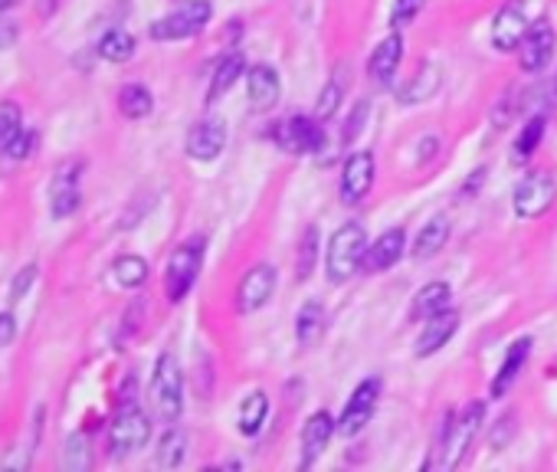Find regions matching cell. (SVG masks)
Masks as SVG:
<instances>
[{"label": "cell", "instance_id": "cell-35", "mask_svg": "<svg viewBox=\"0 0 557 472\" xmlns=\"http://www.w3.org/2000/svg\"><path fill=\"white\" fill-rule=\"evenodd\" d=\"M23 132V112L17 102H0V151Z\"/></svg>", "mask_w": 557, "mask_h": 472}, {"label": "cell", "instance_id": "cell-36", "mask_svg": "<svg viewBox=\"0 0 557 472\" xmlns=\"http://www.w3.org/2000/svg\"><path fill=\"white\" fill-rule=\"evenodd\" d=\"M426 0H394V10H390V27L394 30H404L410 27L413 20H417V14L423 10Z\"/></svg>", "mask_w": 557, "mask_h": 472}, {"label": "cell", "instance_id": "cell-16", "mask_svg": "<svg viewBox=\"0 0 557 472\" xmlns=\"http://www.w3.org/2000/svg\"><path fill=\"white\" fill-rule=\"evenodd\" d=\"M335 430H338V420L331 417L328 410H318L305 420V427H302V469H308L318 456L328 450Z\"/></svg>", "mask_w": 557, "mask_h": 472}, {"label": "cell", "instance_id": "cell-13", "mask_svg": "<svg viewBox=\"0 0 557 472\" xmlns=\"http://www.w3.org/2000/svg\"><path fill=\"white\" fill-rule=\"evenodd\" d=\"M554 43H557V37H554V27L548 20L531 23L528 33H525V40H521V46H518L521 69H525V73H541V69L551 63Z\"/></svg>", "mask_w": 557, "mask_h": 472}, {"label": "cell", "instance_id": "cell-2", "mask_svg": "<svg viewBox=\"0 0 557 472\" xmlns=\"http://www.w3.org/2000/svg\"><path fill=\"white\" fill-rule=\"evenodd\" d=\"M482 417H485V404L482 400H472L459 413H449L446 417V433H443V443H440V469H456L462 466V459H466L469 446L476 443V433L482 427Z\"/></svg>", "mask_w": 557, "mask_h": 472}, {"label": "cell", "instance_id": "cell-31", "mask_svg": "<svg viewBox=\"0 0 557 472\" xmlns=\"http://www.w3.org/2000/svg\"><path fill=\"white\" fill-rule=\"evenodd\" d=\"M541 138H544V118L541 115L528 118V125L521 128V135L515 138V145H512V164H528V158L538 151Z\"/></svg>", "mask_w": 557, "mask_h": 472}, {"label": "cell", "instance_id": "cell-26", "mask_svg": "<svg viewBox=\"0 0 557 472\" xmlns=\"http://www.w3.org/2000/svg\"><path fill=\"white\" fill-rule=\"evenodd\" d=\"M243 73H246V59H243V53H230V56L217 66V73H213V79H210L207 105H213L217 99L227 96V92L236 86V79H240Z\"/></svg>", "mask_w": 557, "mask_h": 472}, {"label": "cell", "instance_id": "cell-27", "mask_svg": "<svg viewBox=\"0 0 557 472\" xmlns=\"http://www.w3.org/2000/svg\"><path fill=\"white\" fill-rule=\"evenodd\" d=\"M325 322V305L318 299H308L299 309V318H295V335H299L302 345H315L325 335Z\"/></svg>", "mask_w": 557, "mask_h": 472}, {"label": "cell", "instance_id": "cell-21", "mask_svg": "<svg viewBox=\"0 0 557 472\" xmlns=\"http://www.w3.org/2000/svg\"><path fill=\"white\" fill-rule=\"evenodd\" d=\"M449 302H453V286H449V282L443 279L426 282L410 302V322H426V318H433L436 312L449 309Z\"/></svg>", "mask_w": 557, "mask_h": 472}, {"label": "cell", "instance_id": "cell-1", "mask_svg": "<svg viewBox=\"0 0 557 472\" xmlns=\"http://www.w3.org/2000/svg\"><path fill=\"white\" fill-rule=\"evenodd\" d=\"M364 253H367V233L358 220L341 223V227L331 233L328 253H325V273L328 282H348L358 269H364Z\"/></svg>", "mask_w": 557, "mask_h": 472}, {"label": "cell", "instance_id": "cell-28", "mask_svg": "<svg viewBox=\"0 0 557 472\" xmlns=\"http://www.w3.org/2000/svg\"><path fill=\"white\" fill-rule=\"evenodd\" d=\"M266 417H269V397L263 391H253L240 404V420H236V427H240L243 436H256L266 427Z\"/></svg>", "mask_w": 557, "mask_h": 472}, {"label": "cell", "instance_id": "cell-3", "mask_svg": "<svg viewBox=\"0 0 557 472\" xmlns=\"http://www.w3.org/2000/svg\"><path fill=\"white\" fill-rule=\"evenodd\" d=\"M151 404L154 413L164 423H177L184 413V374L181 364L171 351H164L158 361H154V374H151Z\"/></svg>", "mask_w": 557, "mask_h": 472}, {"label": "cell", "instance_id": "cell-40", "mask_svg": "<svg viewBox=\"0 0 557 472\" xmlns=\"http://www.w3.org/2000/svg\"><path fill=\"white\" fill-rule=\"evenodd\" d=\"M17 338V318L10 312H0V348H7Z\"/></svg>", "mask_w": 557, "mask_h": 472}, {"label": "cell", "instance_id": "cell-19", "mask_svg": "<svg viewBox=\"0 0 557 472\" xmlns=\"http://www.w3.org/2000/svg\"><path fill=\"white\" fill-rule=\"evenodd\" d=\"M400 59H404V37H400V30H394L390 37H384L374 46L371 59H367V76H371L374 82H381V86H387L397 73Z\"/></svg>", "mask_w": 557, "mask_h": 472}, {"label": "cell", "instance_id": "cell-23", "mask_svg": "<svg viewBox=\"0 0 557 472\" xmlns=\"http://www.w3.org/2000/svg\"><path fill=\"white\" fill-rule=\"evenodd\" d=\"M440 86H443V69L426 63L413 73V79H407V86L397 92V99L404 105H420L426 99H433L436 92H440Z\"/></svg>", "mask_w": 557, "mask_h": 472}, {"label": "cell", "instance_id": "cell-37", "mask_svg": "<svg viewBox=\"0 0 557 472\" xmlns=\"http://www.w3.org/2000/svg\"><path fill=\"white\" fill-rule=\"evenodd\" d=\"M33 145H37V135H33L30 128H23V132H20V135L4 148V155H7V158H14V161H20V158H27V155H30Z\"/></svg>", "mask_w": 557, "mask_h": 472}, {"label": "cell", "instance_id": "cell-38", "mask_svg": "<svg viewBox=\"0 0 557 472\" xmlns=\"http://www.w3.org/2000/svg\"><path fill=\"white\" fill-rule=\"evenodd\" d=\"M33 279H37V266H23L20 273L14 276V282H10V299H14V302H20L23 295L30 292Z\"/></svg>", "mask_w": 557, "mask_h": 472}, {"label": "cell", "instance_id": "cell-22", "mask_svg": "<svg viewBox=\"0 0 557 472\" xmlns=\"http://www.w3.org/2000/svg\"><path fill=\"white\" fill-rule=\"evenodd\" d=\"M531 338H518L512 348L505 351V358H502V368H499V374L492 377V397H502V394H508V387H512L515 381H518V374H521V368H525L528 364V358H531Z\"/></svg>", "mask_w": 557, "mask_h": 472}, {"label": "cell", "instance_id": "cell-33", "mask_svg": "<svg viewBox=\"0 0 557 472\" xmlns=\"http://www.w3.org/2000/svg\"><path fill=\"white\" fill-rule=\"evenodd\" d=\"M99 56L109 59V63H128L135 56V37L125 30H109L99 40Z\"/></svg>", "mask_w": 557, "mask_h": 472}, {"label": "cell", "instance_id": "cell-4", "mask_svg": "<svg viewBox=\"0 0 557 472\" xmlns=\"http://www.w3.org/2000/svg\"><path fill=\"white\" fill-rule=\"evenodd\" d=\"M204 250H207V236L197 233L171 253L168 269H164V292H168L171 302L187 299V292L194 289L200 266H204Z\"/></svg>", "mask_w": 557, "mask_h": 472}, {"label": "cell", "instance_id": "cell-6", "mask_svg": "<svg viewBox=\"0 0 557 472\" xmlns=\"http://www.w3.org/2000/svg\"><path fill=\"white\" fill-rule=\"evenodd\" d=\"M148 440H151V420L145 410L128 404L115 413V420L109 427V453L115 459L138 453L141 446H148Z\"/></svg>", "mask_w": 557, "mask_h": 472}, {"label": "cell", "instance_id": "cell-43", "mask_svg": "<svg viewBox=\"0 0 557 472\" xmlns=\"http://www.w3.org/2000/svg\"><path fill=\"white\" fill-rule=\"evenodd\" d=\"M14 4H17V0H0V14H4V10H10Z\"/></svg>", "mask_w": 557, "mask_h": 472}, {"label": "cell", "instance_id": "cell-24", "mask_svg": "<svg viewBox=\"0 0 557 472\" xmlns=\"http://www.w3.org/2000/svg\"><path fill=\"white\" fill-rule=\"evenodd\" d=\"M449 233H453V223H449V217H446V214H436V217H433V220L426 223V227L417 233V240H413L410 256L417 259V263H423V259H433V256L446 246Z\"/></svg>", "mask_w": 557, "mask_h": 472}, {"label": "cell", "instance_id": "cell-15", "mask_svg": "<svg viewBox=\"0 0 557 472\" xmlns=\"http://www.w3.org/2000/svg\"><path fill=\"white\" fill-rule=\"evenodd\" d=\"M246 96H250V105L256 112H269L279 105L282 96V82L279 73L269 63H256L250 73H246Z\"/></svg>", "mask_w": 557, "mask_h": 472}, {"label": "cell", "instance_id": "cell-42", "mask_svg": "<svg viewBox=\"0 0 557 472\" xmlns=\"http://www.w3.org/2000/svg\"><path fill=\"white\" fill-rule=\"evenodd\" d=\"M56 4H59V0H40V4H37V10H40L43 17H50L53 10H56Z\"/></svg>", "mask_w": 557, "mask_h": 472}, {"label": "cell", "instance_id": "cell-18", "mask_svg": "<svg viewBox=\"0 0 557 472\" xmlns=\"http://www.w3.org/2000/svg\"><path fill=\"white\" fill-rule=\"evenodd\" d=\"M456 332H459V312L456 309H443L433 318H426L420 341H417V358H430V354L440 351Z\"/></svg>", "mask_w": 557, "mask_h": 472}, {"label": "cell", "instance_id": "cell-12", "mask_svg": "<svg viewBox=\"0 0 557 472\" xmlns=\"http://www.w3.org/2000/svg\"><path fill=\"white\" fill-rule=\"evenodd\" d=\"M374 174H377V164L371 151H354V155L345 158V168H341V187L338 194L345 204H361V200L371 194L374 187Z\"/></svg>", "mask_w": 557, "mask_h": 472}, {"label": "cell", "instance_id": "cell-9", "mask_svg": "<svg viewBox=\"0 0 557 472\" xmlns=\"http://www.w3.org/2000/svg\"><path fill=\"white\" fill-rule=\"evenodd\" d=\"M377 400H381V377H364V381L354 387V394L348 397L345 410L338 417V433L341 436H358L367 423H371Z\"/></svg>", "mask_w": 557, "mask_h": 472}, {"label": "cell", "instance_id": "cell-8", "mask_svg": "<svg viewBox=\"0 0 557 472\" xmlns=\"http://www.w3.org/2000/svg\"><path fill=\"white\" fill-rule=\"evenodd\" d=\"M269 135L289 155H318L325 145V132L318 128V118H305V115H292L286 122L272 125Z\"/></svg>", "mask_w": 557, "mask_h": 472}, {"label": "cell", "instance_id": "cell-34", "mask_svg": "<svg viewBox=\"0 0 557 472\" xmlns=\"http://www.w3.org/2000/svg\"><path fill=\"white\" fill-rule=\"evenodd\" d=\"M315 263H318V227L308 223L302 233V243H299V269H295V279L305 282L315 273Z\"/></svg>", "mask_w": 557, "mask_h": 472}, {"label": "cell", "instance_id": "cell-7", "mask_svg": "<svg viewBox=\"0 0 557 472\" xmlns=\"http://www.w3.org/2000/svg\"><path fill=\"white\" fill-rule=\"evenodd\" d=\"M557 197V181L548 171H531L525 181H518L515 194H512V207H515V217L521 220H535L544 217L551 210Z\"/></svg>", "mask_w": 557, "mask_h": 472}, {"label": "cell", "instance_id": "cell-20", "mask_svg": "<svg viewBox=\"0 0 557 472\" xmlns=\"http://www.w3.org/2000/svg\"><path fill=\"white\" fill-rule=\"evenodd\" d=\"M79 171H82V164L73 161V164H63L53 177L50 200H53V217L56 220L76 214V207H79Z\"/></svg>", "mask_w": 557, "mask_h": 472}, {"label": "cell", "instance_id": "cell-17", "mask_svg": "<svg viewBox=\"0 0 557 472\" xmlns=\"http://www.w3.org/2000/svg\"><path fill=\"white\" fill-rule=\"evenodd\" d=\"M404 246H407V233L404 230H400V227L384 230L371 246H367L364 269H367V273H387L390 266L400 263V256H404Z\"/></svg>", "mask_w": 557, "mask_h": 472}, {"label": "cell", "instance_id": "cell-25", "mask_svg": "<svg viewBox=\"0 0 557 472\" xmlns=\"http://www.w3.org/2000/svg\"><path fill=\"white\" fill-rule=\"evenodd\" d=\"M345 89H348V69H335L331 79L325 82V89L318 92V109H315V118L318 122H328V118H335L338 109L345 105Z\"/></svg>", "mask_w": 557, "mask_h": 472}, {"label": "cell", "instance_id": "cell-11", "mask_svg": "<svg viewBox=\"0 0 557 472\" xmlns=\"http://www.w3.org/2000/svg\"><path fill=\"white\" fill-rule=\"evenodd\" d=\"M528 27L531 23H528L525 0H508V4L492 20V46L499 53H515L521 46V40H525Z\"/></svg>", "mask_w": 557, "mask_h": 472}, {"label": "cell", "instance_id": "cell-10", "mask_svg": "<svg viewBox=\"0 0 557 472\" xmlns=\"http://www.w3.org/2000/svg\"><path fill=\"white\" fill-rule=\"evenodd\" d=\"M276 286H279L276 269L269 263L253 266L250 273L240 279V286H236V309H240V315H253L263 309L272 295H276Z\"/></svg>", "mask_w": 557, "mask_h": 472}, {"label": "cell", "instance_id": "cell-39", "mask_svg": "<svg viewBox=\"0 0 557 472\" xmlns=\"http://www.w3.org/2000/svg\"><path fill=\"white\" fill-rule=\"evenodd\" d=\"M364 118H367V102H358V109H354V115H351V122H348V132H345V145H351L354 138L361 135V128H364Z\"/></svg>", "mask_w": 557, "mask_h": 472}, {"label": "cell", "instance_id": "cell-29", "mask_svg": "<svg viewBox=\"0 0 557 472\" xmlns=\"http://www.w3.org/2000/svg\"><path fill=\"white\" fill-rule=\"evenodd\" d=\"M154 109V96L151 92L141 86V82H128V86H122V92H118V112H122L125 118H148Z\"/></svg>", "mask_w": 557, "mask_h": 472}, {"label": "cell", "instance_id": "cell-30", "mask_svg": "<svg viewBox=\"0 0 557 472\" xmlns=\"http://www.w3.org/2000/svg\"><path fill=\"white\" fill-rule=\"evenodd\" d=\"M187 456V433L177 430L171 423V430L161 436V446H158V456H154V463H158L161 469H177L184 463Z\"/></svg>", "mask_w": 557, "mask_h": 472}, {"label": "cell", "instance_id": "cell-32", "mask_svg": "<svg viewBox=\"0 0 557 472\" xmlns=\"http://www.w3.org/2000/svg\"><path fill=\"white\" fill-rule=\"evenodd\" d=\"M112 279H115L122 289H138V286H145V279H148V263H145L141 256H118L115 266H112Z\"/></svg>", "mask_w": 557, "mask_h": 472}, {"label": "cell", "instance_id": "cell-41", "mask_svg": "<svg viewBox=\"0 0 557 472\" xmlns=\"http://www.w3.org/2000/svg\"><path fill=\"white\" fill-rule=\"evenodd\" d=\"M14 37H17V27H14V23H0V46H7Z\"/></svg>", "mask_w": 557, "mask_h": 472}, {"label": "cell", "instance_id": "cell-14", "mask_svg": "<svg viewBox=\"0 0 557 472\" xmlns=\"http://www.w3.org/2000/svg\"><path fill=\"white\" fill-rule=\"evenodd\" d=\"M187 158L194 161H213L227 148V122L223 118H200V122L187 132Z\"/></svg>", "mask_w": 557, "mask_h": 472}, {"label": "cell", "instance_id": "cell-5", "mask_svg": "<svg viewBox=\"0 0 557 472\" xmlns=\"http://www.w3.org/2000/svg\"><path fill=\"white\" fill-rule=\"evenodd\" d=\"M210 17H213L210 0H184V4L174 7L168 17H161V20L151 23V40L174 43V40L197 37V33L210 23Z\"/></svg>", "mask_w": 557, "mask_h": 472}]
</instances>
